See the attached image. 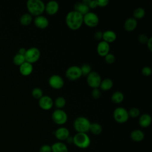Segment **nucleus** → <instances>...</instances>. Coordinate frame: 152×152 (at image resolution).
<instances>
[{
	"mask_svg": "<svg viewBox=\"0 0 152 152\" xmlns=\"http://www.w3.org/2000/svg\"><path fill=\"white\" fill-rule=\"evenodd\" d=\"M147 46L148 50L151 52L152 51V37H149L148 39V41L147 42Z\"/></svg>",
	"mask_w": 152,
	"mask_h": 152,
	"instance_id": "nucleus-42",
	"label": "nucleus"
},
{
	"mask_svg": "<svg viewBox=\"0 0 152 152\" xmlns=\"http://www.w3.org/2000/svg\"><path fill=\"white\" fill-rule=\"evenodd\" d=\"M65 141L66 142V143L68 144H71L72 143L73 144V137H71V136H69L65 140Z\"/></svg>",
	"mask_w": 152,
	"mask_h": 152,
	"instance_id": "nucleus-43",
	"label": "nucleus"
},
{
	"mask_svg": "<svg viewBox=\"0 0 152 152\" xmlns=\"http://www.w3.org/2000/svg\"><path fill=\"white\" fill-rule=\"evenodd\" d=\"M53 134L56 138L59 140V141L63 142L65 141L66 139L70 135L69 131L66 127L61 126L56 129L54 132Z\"/></svg>",
	"mask_w": 152,
	"mask_h": 152,
	"instance_id": "nucleus-12",
	"label": "nucleus"
},
{
	"mask_svg": "<svg viewBox=\"0 0 152 152\" xmlns=\"http://www.w3.org/2000/svg\"><path fill=\"white\" fill-rule=\"evenodd\" d=\"M102 79L100 75L96 71H91L87 76V82L88 85L93 88H99Z\"/></svg>",
	"mask_w": 152,
	"mask_h": 152,
	"instance_id": "nucleus-10",
	"label": "nucleus"
},
{
	"mask_svg": "<svg viewBox=\"0 0 152 152\" xmlns=\"http://www.w3.org/2000/svg\"><path fill=\"white\" fill-rule=\"evenodd\" d=\"M40 52L38 48L36 47H31L26 50L24 54V58L26 62L33 64L36 62L40 58Z\"/></svg>",
	"mask_w": 152,
	"mask_h": 152,
	"instance_id": "nucleus-6",
	"label": "nucleus"
},
{
	"mask_svg": "<svg viewBox=\"0 0 152 152\" xmlns=\"http://www.w3.org/2000/svg\"><path fill=\"white\" fill-rule=\"evenodd\" d=\"M151 123V116L148 113L141 115L138 119V124L142 128L148 127Z\"/></svg>",
	"mask_w": 152,
	"mask_h": 152,
	"instance_id": "nucleus-20",
	"label": "nucleus"
},
{
	"mask_svg": "<svg viewBox=\"0 0 152 152\" xmlns=\"http://www.w3.org/2000/svg\"><path fill=\"white\" fill-rule=\"evenodd\" d=\"M73 144L79 148L86 149L90 146L91 140L87 133L77 132L73 136Z\"/></svg>",
	"mask_w": 152,
	"mask_h": 152,
	"instance_id": "nucleus-3",
	"label": "nucleus"
},
{
	"mask_svg": "<svg viewBox=\"0 0 152 152\" xmlns=\"http://www.w3.org/2000/svg\"><path fill=\"white\" fill-rule=\"evenodd\" d=\"M34 24L38 28L45 29L49 26V20L46 17L41 15L34 18Z\"/></svg>",
	"mask_w": 152,
	"mask_h": 152,
	"instance_id": "nucleus-16",
	"label": "nucleus"
},
{
	"mask_svg": "<svg viewBox=\"0 0 152 152\" xmlns=\"http://www.w3.org/2000/svg\"><path fill=\"white\" fill-rule=\"evenodd\" d=\"M90 124V121L87 118L79 116L74 120L73 126L77 132L87 133L89 131Z\"/></svg>",
	"mask_w": 152,
	"mask_h": 152,
	"instance_id": "nucleus-4",
	"label": "nucleus"
},
{
	"mask_svg": "<svg viewBox=\"0 0 152 152\" xmlns=\"http://www.w3.org/2000/svg\"><path fill=\"white\" fill-rule=\"evenodd\" d=\"M39 152H52L51 145L49 144H44L39 148Z\"/></svg>",
	"mask_w": 152,
	"mask_h": 152,
	"instance_id": "nucleus-39",
	"label": "nucleus"
},
{
	"mask_svg": "<svg viewBox=\"0 0 152 152\" xmlns=\"http://www.w3.org/2000/svg\"><path fill=\"white\" fill-rule=\"evenodd\" d=\"M59 8V4L56 1H50L47 2L46 4H45V11H46L48 14L50 15H53L58 12Z\"/></svg>",
	"mask_w": 152,
	"mask_h": 152,
	"instance_id": "nucleus-14",
	"label": "nucleus"
},
{
	"mask_svg": "<svg viewBox=\"0 0 152 152\" xmlns=\"http://www.w3.org/2000/svg\"><path fill=\"white\" fill-rule=\"evenodd\" d=\"M26 61L24 55L17 53L13 58V62L17 65H21Z\"/></svg>",
	"mask_w": 152,
	"mask_h": 152,
	"instance_id": "nucleus-30",
	"label": "nucleus"
},
{
	"mask_svg": "<svg viewBox=\"0 0 152 152\" xmlns=\"http://www.w3.org/2000/svg\"><path fill=\"white\" fill-rule=\"evenodd\" d=\"M99 23L97 15L93 12H88L83 15V23L89 27H95Z\"/></svg>",
	"mask_w": 152,
	"mask_h": 152,
	"instance_id": "nucleus-9",
	"label": "nucleus"
},
{
	"mask_svg": "<svg viewBox=\"0 0 152 152\" xmlns=\"http://www.w3.org/2000/svg\"><path fill=\"white\" fill-rule=\"evenodd\" d=\"M148 37L145 34H141L138 37V42L141 44H145L148 41Z\"/></svg>",
	"mask_w": 152,
	"mask_h": 152,
	"instance_id": "nucleus-36",
	"label": "nucleus"
},
{
	"mask_svg": "<svg viewBox=\"0 0 152 152\" xmlns=\"http://www.w3.org/2000/svg\"><path fill=\"white\" fill-rule=\"evenodd\" d=\"M82 75H86L87 76L91 72V68L90 65L88 64H83L80 67Z\"/></svg>",
	"mask_w": 152,
	"mask_h": 152,
	"instance_id": "nucleus-32",
	"label": "nucleus"
},
{
	"mask_svg": "<svg viewBox=\"0 0 152 152\" xmlns=\"http://www.w3.org/2000/svg\"><path fill=\"white\" fill-rule=\"evenodd\" d=\"M113 85L112 80L110 78H105L101 81L99 87L103 91H108L110 90Z\"/></svg>",
	"mask_w": 152,
	"mask_h": 152,
	"instance_id": "nucleus-24",
	"label": "nucleus"
},
{
	"mask_svg": "<svg viewBox=\"0 0 152 152\" xmlns=\"http://www.w3.org/2000/svg\"><path fill=\"white\" fill-rule=\"evenodd\" d=\"M31 95L34 99H39L43 96V91L40 88H38V87L34 88L31 91Z\"/></svg>",
	"mask_w": 152,
	"mask_h": 152,
	"instance_id": "nucleus-31",
	"label": "nucleus"
},
{
	"mask_svg": "<svg viewBox=\"0 0 152 152\" xmlns=\"http://www.w3.org/2000/svg\"><path fill=\"white\" fill-rule=\"evenodd\" d=\"M137 26V20L133 17L127 18L124 24V28L127 31H132L134 30Z\"/></svg>",
	"mask_w": 152,
	"mask_h": 152,
	"instance_id": "nucleus-21",
	"label": "nucleus"
},
{
	"mask_svg": "<svg viewBox=\"0 0 152 152\" xmlns=\"http://www.w3.org/2000/svg\"><path fill=\"white\" fill-rule=\"evenodd\" d=\"M100 95H101V92H100V90L99 89V88H93L91 91V96L94 99H99L100 97Z\"/></svg>",
	"mask_w": 152,
	"mask_h": 152,
	"instance_id": "nucleus-37",
	"label": "nucleus"
},
{
	"mask_svg": "<svg viewBox=\"0 0 152 152\" xmlns=\"http://www.w3.org/2000/svg\"><path fill=\"white\" fill-rule=\"evenodd\" d=\"M141 72L143 75L145 77H148L151 74V69L149 66H144L142 68Z\"/></svg>",
	"mask_w": 152,
	"mask_h": 152,
	"instance_id": "nucleus-38",
	"label": "nucleus"
},
{
	"mask_svg": "<svg viewBox=\"0 0 152 152\" xmlns=\"http://www.w3.org/2000/svg\"><path fill=\"white\" fill-rule=\"evenodd\" d=\"M39 105L43 110H48L52 107L53 101L50 97L48 96H43L39 99Z\"/></svg>",
	"mask_w": 152,
	"mask_h": 152,
	"instance_id": "nucleus-13",
	"label": "nucleus"
},
{
	"mask_svg": "<svg viewBox=\"0 0 152 152\" xmlns=\"http://www.w3.org/2000/svg\"><path fill=\"white\" fill-rule=\"evenodd\" d=\"M52 119L54 123L59 125L65 124L68 120L66 113L62 109H56L52 114Z\"/></svg>",
	"mask_w": 152,
	"mask_h": 152,
	"instance_id": "nucleus-7",
	"label": "nucleus"
},
{
	"mask_svg": "<svg viewBox=\"0 0 152 152\" xmlns=\"http://www.w3.org/2000/svg\"><path fill=\"white\" fill-rule=\"evenodd\" d=\"M65 76L70 81H76L78 80L82 76L80 67L77 65L69 66L65 71Z\"/></svg>",
	"mask_w": 152,
	"mask_h": 152,
	"instance_id": "nucleus-8",
	"label": "nucleus"
},
{
	"mask_svg": "<svg viewBox=\"0 0 152 152\" xmlns=\"http://www.w3.org/2000/svg\"><path fill=\"white\" fill-rule=\"evenodd\" d=\"M104 60L106 63L109 64H112L115 61V56L112 53H109L104 56Z\"/></svg>",
	"mask_w": 152,
	"mask_h": 152,
	"instance_id": "nucleus-34",
	"label": "nucleus"
},
{
	"mask_svg": "<svg viewBox=\"0 0 152 152\" xmlns=\"http://www.w3.org/2000/svg\"><path fill=\"white\" fill-rule=\"evenodd\" d=\"M97 7H104L107 6L109 2L108 0H96Z\"/></svg>",
	"mask_w": 152,
	"mask_h": 152,
	"instance_id": "nucleus-40",
	"label": "nucleus"
},
{
	"mask_svg": "<svg viewBox=\"0 0 152 152\" xmlns=\"http://www.w3.org/2000/svg\"><path fill=\"white\" fill-rule=\"evenodd\" d=\"M31 21L32 15L29 13H25L23 14L20 18V22L23 26H28L31 23Z\"/></svg>",
	"mask_w": 152,
	"mask_h": 152,
	"instance_id": "nucleus-27",
	"label": "nucleus"
},
{
	"mask_svg": "<svg viewBox=\"0 0 152 152\" xmlns=\"http://www.w3.org/2000/svg\"><path fill=\"white\" fill-rule=\"evenodd\" d=\"M83 2H84L85 4H86L89 8H95L97 7V3H96V1L94 0H84V1H83Z\"/></svg>",
	"mask_w": 152,
	"mask_h": 152,
	"instance_id": "nucleus-35",
	"label": "nucleus"
},
{
	"mask_svg": "<svg viewBox=\"0 0 152 152\" xmlns=\"http://www.w3.org/2000/svg\"><path fill=\"white\" fill-rule=\"evenodd\" d=\"M124 99V94L119 91H115V93H113L111 97V100L112 101L116 104H119L121 103L122 102H123Z\"/></svg>",
	"mask_w": 152,
	"mask_h": 152,
	"instance_id": "nucleus-26",
	"label": "nucleus"
},
{
	"mask_svg": "<svg viewBox=\"0 0 152 152\" xmlns=\"http://www.w3.org/2000/svg\"><path fill=\"white\" fill-rule=\"evenodd\" d=\"M115 121L119 124H124L129 119V115L128 110L122 107H116L113 113Z\"/></svg>",
	"mask_w": 152,
	"mask_h": 152,
	"instance_id": "nucleus-5",
	"label": "nucleus"
},
{
	"mask_svg": "<svg viewBox=\"0 0 152 152\" xmlns=\"http://www.w3.org/2000/svg\"><path fill=\"white\" fill-rule=\"evenodd\" d=\"M89 131H90L91 133L94 135H99L102 132V127L99 123H91L90 125Z\"/></svg>",
	"mask_w": 152,
	"mask_h": 152,
	"instance_id": "nucleus-25",
	"label": "nucleus"
},
{
	"mask_svg": "<svg viewBox=\"0 0 152 152\" xmlns=\"http://www.w3.org/2000/svg\"><path fill=\"white\" fill-rule=\"evenodd\" d=\"M110 45L104 41H100L97 46V52L100 56H105L109 53Z\"/></svg>",
	"mask_w": 152,
	"mask_h": 152,
	"instance_id": "nucleus-15",
	"label": "nucleus"
},
{
	"mask_svg": "<svg viewBox=\"0 0 152 152\" xmlns=\"http://www.w3.org/2000/svg\"><path fill=\"white\" fill-rule=\"evenodd\" d=\"M52 152H68V148L65 143L57 141L51 145Z\"/></svg>",
	"mask_w": 152,
	"mask_h": 152,
	"instance_id": "nucleus-17",
	"label": "nucleus"
},
{
	"mask_svg": "<svg viewBox=\"0 0 152 152\" xmlns=\"http://www.w3.org/2000/svg\"><path fill=\"white\" fill-rule=\"evenodd\" d=\"M130 138L134 142H141L144 138V133L140 129H134L131 132Z\"/></svg>",
	"mask_w": 152,
	"mask_h": 152,
	"instance_id": "nucleus-23",
	"label": "nucleus"
},
{
	"mask_svg": "<svg viewBox=\"0 0 152 152\" xmlns=\"http://www.w3.org/2000/svg\"><path fill=\"white\" fill-rule=\"evenodd\" d=\"M116 34L112 30H106L105 31L103 32V41H104L109 44L115 42L116 39Z\"/></svg>",
	"mask_w": 152,
	"mask_h": 152,
	"instance_id": "nucleus-22",
	"label": "nucleus"
},
{
	"mask_svg": "<svg viewBox=\"0 0 152 152\" xmlns=\"http://www.w3.org/2000/svg\"><path fill=\"white\" fill-rule=\"evenodd\" d=\"M49 86L54 89H61L64 85L63 78L59 75L54 74L51 75L48 80Z\"/></svg>",
	"mask_w": 152,
	"mask_h": 152,
	"instance_id": "nucleus-11",
	"label": "nucleus"
},
{
	"mask_svg": "<svg viewBox=\"0 0 152 152\" xmlns=\"http://www.w3.org/2000/svg\"><path fill=\"white\" fill-rule=\"evenodd\" d=\"M128 112L129 117H131L133 118H135L138 117L140 114V110L137 107H132L129 109Z\"/></svg>",
	"mask_w": 152,
	"mask_h": 152,
	"instance_id": "nucleus-33",
	"label": "nucleus"
},
{
	"mask_svg": "<svg viewBox=\"0 0 152 152\" xmlns=\"http://www.w3.org/2000/svg\"><path fill=\"white\" fill-rule=\"evenodd\" d=\"M53 104L56 108H58V109H61L65 106L66 100L63 97H58L55 100Z\"/></svg>",
	"mask_w": 152,
	"mask_h": 152,
	"instance_id": "nucleus-29",
	"label": "nucleus"
},
{
	"mask_svg": "<svg viewBox=\"0 0 152 152\" xmlns=\"http://www.w3.org/2000/svg\"><path fill=\"white\" fill-rule=\"evenodd\" d=\"M74 11L80 13L83 15L88 13L90 10L88 6L83 1L76 2L74 5Z\"/></svg>",
	"mask_w": 152,
	"mask_h": 152,
	"instance_id": "nucleus-18",
	"label": "nucleus"
},
{
	"mask_svg": "<svg viewBox=\"0 0 152 152\" xmlns=\"http://www.w3.org/2000/svg\"><path fill=\"white\" fill-rule=\"evenodd\" d=\"M33 70V66L31 64L25 61L23 64L20 65L19 71L24 76H27L31 74Z\"/></svg>",
	"mask_w": 152,
	"mask_h": 152,
	"instance_id": "nucleus-19",
	"label": "nucleus"
},
{
	"mask_svg": "<svg viewBox=\"0 0 152 152\" xmlns=\"http://www.w3.org/2000/svg\"><path fill=\"white\" fill-rule=\"evenodd\" d=\"M26 7L29 14L34 16L41 15L45 11V3L41 0H28Z\"/></svg>",
	"mask_w": 152,
	"mask_h": 152,
	"instance_id": "nucleus-2",
	"label": "nucleus"
},
{
	"mask_svg": "<svg viewBox=\"0 0 152 152\" xmlns=\"http://www.w3.org/2000/svg\"><path fill=\"white\" fill-rule=\"evenodd\" d=\"M102 36H103V32L101 31H96L94 34V37L97 40H100L101 39H102Z\"/></svg>",
	"mask_w": 152,
	"mask_h": 152,
	"instance_id": "nucleus-41",
	"label": "nucleus"
},
{
	"mask_svg": "<svg viewBox=\"0 0 152 152\" xmlns=\"http://www.w3.org/2000/svg\"><path fill=\"white\" fill-rule=\"evenodd\" d=\"M26 50H27V49H26L24 48H21L19 49V50H18V53L24 56V54L26 53Z\"/></svg>",
	"mask_w": 152,
	"mask_h": 152,
	"instance_id": "nucleus-44",
	"label": "nucleus"
},
{
	"mask_svg": "<svg viewBox=\"0 0 152 152\" xmlns=\"http://www.w3.org/2000/svg\"><path fill=\"white\" fill-rule=\"evenodd\" d=\"M145 14V10L142 8H141V7L137 8L133 11V13H132L133 18H135V20L141 19L144 17Z\"/></svg>",
	"mask_w": 152,
	"mask_h": 152,
	"instance_id": "nucleus-28",
	"label": "nucleus"
},
{
	"mask_svg": "<svg viewBox=\"0 0 152 152\" xmlns=\"http://www.w3.org/2000/svg\"><path fill=\"white\" fill-rule=\"evenodd\" d=\"M65 23L69 29L77 30L83 24V15L74 10L69 11L66 15Z\"/></svg>",
	"mask_w": 152,
	"mask_h": 152,
	"instance_id": "nucleus-1",
	"label": "nucleus"
}]
</instances>
